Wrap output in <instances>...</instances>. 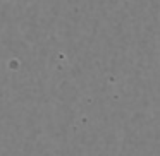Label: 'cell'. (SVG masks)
Instances as JSON below:
<instances>
[]
</instances>
